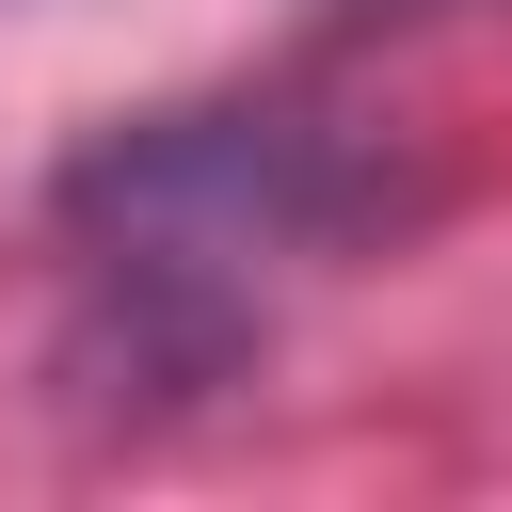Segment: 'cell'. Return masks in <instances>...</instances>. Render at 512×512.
I'll list each match as a JSON object with an SVG mask.
<instances>
[{
	"label": "cell",
	"instance_id": "7a4b0ae2",
	"mask_svg": "<svg viewBox=\"0 0 512 512\" xmlns=\"http://www.w3.org/2000/svg\"><path fill=\"white\" fill-rule=\"evenodd\" d=\"M352 16H448V0H352Z\"/></svg>",
	"mask_w": 512,
	"mask_h": 512
},
{
	"label": "cell",
	"instance_id": "6da1fadb",
	"mask_svg": "<svg viewBox=\"0 0 512 512\" xmlns=\"http://www.w3.org/2000/svg\"><path fill=\"white\" fill-rule=\"evenodd\" d=\"M48 224H64L80 272H112V288H176V304L256 320L272 272L384 240V224H400V176H384V144H352V128L304 112V96H192V112L96 128V144L64 160Z\"/></svg>",
	"mask_w": 512,
	"mask_h": 512
}]
</instances>
